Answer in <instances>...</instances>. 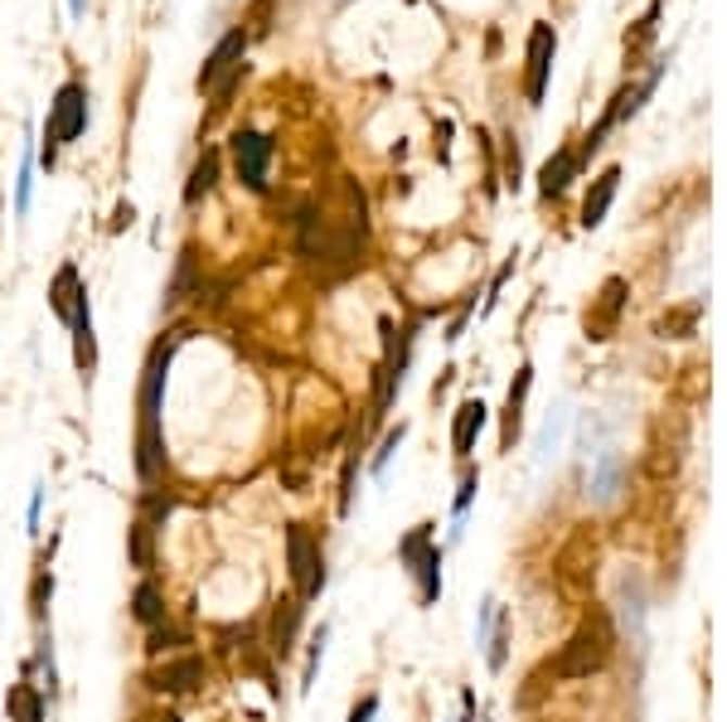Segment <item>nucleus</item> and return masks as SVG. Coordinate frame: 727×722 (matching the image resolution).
Instances as JSON below:
<instances>
[{"label": "nucleus", "instance_id": "obj_1", "mask_svg": "<svg viewBox=\"0 0 727 722\" xmlns=\"http://www.w3.org/2000/svg\"><path fill=\"white\" fill-rule=\"evenodd\" d=\"M175 340H161L145 359V373H141V389H137V476L145 485L165 476V373H170V359H175Z\"/></svg>", "mask_w": 727, "mask_h": 722}, {"label": "nucleus", "instance_id": "obj_2", "mask_svg": "<svg viewBox=\"0 0 727 722\" xmlns=\"http://www.w3.org/2000/svg\"><path fill=\"white\" fill-rule=\"evenodd\" d=\"M286 578H291V587H296L301 601H316L320 592H326V548H320V539L310 533L306 524H286Z\"/></svg>", "mask_w": 727, "mask_h": 722}, {"label": "nucleus", "instance_id": "obj_3", "mask_svg": "<svg viewBox=\"0 0 727 722\" xmlns=\"http://www.w3.org/2000/svg\"><path fill=\"white\" fill-rule=\"evenodd\" d=\"M82 127H88V88L82 83H64L49 102V127H44V170H54L59 145L78 141Z\"/></svg>", "mask_w": 727, "mask_h": 722}, {"label": "nucleus", "instance_id": "obj_4", "mask_svg": "<svg viewBox=\"0 0 727 722\" xmlns=\"http://www.w3.org/2000/svg\"><path fill=\"white\" fill-rule=\"evenodd\" d=\"M243 54H247V35H243V25H238V29H228V35L214 45V54L204 59L194 88H200L204 98H224V92H233L238 78H243Z\"/></svg>", "mask_w": 727, "mask_h": 722}, {"label": "nucleus", "instance_id": "obj_5", "mask_svg": "<svg viewBox=\"0 0 727 722\" xmlns=\"http://www.w3.org/2000/svg\"><path fill=\"white\" fill-rule=\"evenodd\" d=\"M607 655H611V635H607V625L601 621H587L582 631L567 641V650L558 655V659H548V674H558V679H577V674H591V669H601L607 664Z\"/></svg>", "mask_w": 727, "mask_h": 722}, {"label": "nucleus", "instance_id": "obj_6", "mask_svg": "<svg viewBox=\"0 0 727 722\" xmlns=\"http://www.w3.org/2000/svg\"><path fill=\"white\" fill-rule=\"evenodd\" d=\"M204 679H209V659L194 650H180V655H165V664H155L145 674V684H151V694L184 698V694H200Z\"/></svg>", "mask_w": 727, "mask_h": 722}, {"label": "nucleus", "instance_id": "obj_7", "mask_svg": "<svg viewBox=\"0 0 727 722\" xmlns=\"http://www.w3.org/2000/svg\"><path fill=\"white\" fill-rule=\"evenodd\" d=\"M301 621H306V601L296 592L291 596H277L272 611H267V635H263V650L272 659H291L296 655V641H301Z\"/></svg>", "mask_w": 727, "mask_h": 722}, {"label": "nucleus", "instance_id": "obj_8", "mask_svg": "<svg viewBox=\"0 0 727 722\" xmlns=\"http://www.w3.org/2000/svg\"><path fill=\"white\" fill-rule=\"evenodd\" d=\"M49 311H54L59 320H64L68 330H82L92 326V311H88V287H82L78 267L64 263L54 271V281H49Z\"/></svg>", "mask_w": 727, "mask_h": 722}, {"label": "nucleus", "instance_id": "obj_9", "mask_svg": "<svg viewBox=\"0 0 727 722\" xmlns=\"http://www.w3.org/2000/svg\"><path fill=\"white\" fill-rule=\"evenodd\" d=\"M228 151H233L238 180H243L253 194H263V190H267V165H272V136H263V131H238L233 141H228Z\"/></svg>", "mask_w": 727, "mask_h": 722}, {"label": "nucleus", "instance_id": "obj_10", "mask_svg": "<svg viewBox=\"0 0 727 722\" xmlns=\"http://www.w3.org/2000/svg\"><path fill=\"white\" fill-rule=\"evenodd\" d=\"M553 54H558V35H553V25H534V29H528V68H524V92H528V102H544Z\"/></svg>", "mask_w": 727, "mask_h": 722}, {"label": "nucleus", "instance_id": "obj_11", "mask_svg": "<svg viewBox=\"0 0 727 722\" xmlns=\"http://www.w3.org/2000/svg\"><path fill=\"white\" fill-rule=\"evenodd\" d=\"M35 659L25 664V674L15 679V684L5 688V713H10V722H44V688L35 684Z\"/></svg>", "mask_w": 727, "mask_h": 722}, {"label": "nucleus", "instance_id": "obj_12", "mask_svg": "<svg viewBox=\"0 0 727 722\" xmlns=\"http://www.w3.org/2000/svg\"><path fill=\"white\" fill-rule=\"evenodd\" d=\"M485 417H490V407H485L481 397H465V403L451 413V452L461 456V460L475 452V442H481Z\"/></svg>", "mask_w": 727, "mask_h": 722}, {"label": "nucleus", "instance_id": "obj_13", "mask_svg": "<svg viewBox=\"0 0 727 722\" xmlns=\"http://www.w3.org/2000/svg\"><path fill=\"white\" fill-rule=\"evenodd\" d=\"M534 389V364H519L514 383H509V397H505V427H500V446L505 452H514V436L519 427H524V397Z\"/></svg>", "mask_w": 727, "mask_h": 722}, {"label": "nucleus", "instance_id": "obj_14", "mask_svg": "<svg viewBox=\"0 0 727 722\" xmlns=\"http://www.w3.org/2000/svg\"><path fill=\"white\" fill-rule=\"evenodd\" d=\"M616 190H621V165H607V170L597 175V185L587 190V199H582V228H601Z\"/></svg>", "mask_w": 727, "mask_h": 722}, {"label": "nucleus", "instance_id": "obj_15", "mask_svg": "<svg viewBox=\"0 0 727 722\" xmlns=\"http://www.w3.org/2000/svg\"><path fill=\"white\" fill-rule=\"evenodd\" d=\"M621 485H626V460L616 452H601L597 470H591V499H597V505H611V499L621 495Z\"/></svg>", "mask_w": 727, "mask_h": 722}, {"label": "nucleus", "instance_id": "obj_16", "mask_svg": "<svg viewBox=\"0 0 727 722\" xmlns=\"http://www.w3.org/2000/svg\"><path fill=\"white\" fill-rule=\"evenodd\" d=\"M408 578L418 582V601H422V606H436V601H442V548H436V543H432L428 553H422L418 562H412Z\"/></svg>", "mask_w": 727, "mask_h": 722}, {"label": "nucleus", "instance_id": "obj_17", "mask_svg": "<svg viewBox=\"0 0 727 722\" xmlns=\"http://www.w3.org/2000/svg\"><path fill=\"white\" fill-rule=\"evenodd\" d=\"M131 621L145 625V631H151V625H161V621H170V611H165V592L155 587L151 578H141L137 592H131Z\"/></svg>", "mask_w": 727, "mask_h": 722}, {"label": "nucleus", "instance_id": "obj_18", "mask_svg": "<svg viewBox=\"0 0 727 722\" xmlns=\"http://www.w3.org/2000/svg\"><path fill=\"white\" fill-rule=\"evenodd\" d=\"M582 170V161H577V151H558L553 161L544 165V175H538V194L544 199H553V194H563L567 185H573V175Z\"/></svg>", "mask_w": 727, "mask_h": 722}, {"label": "nucleus", "instance_id": "obj_19", "mask_svg": "<svg viewBox=\"0 0 727 722\" xmlns=\"http://www.w3.org/2000/svg\"><path fill=\"white\" fill-rule=\"evenodd\" d=\"M127 558L137 572H151L155 568V529L145 524V519H131L127 529Z\"/></svg>", "mask_w": 727, "mask_h": 722}, {"label": "nucleus", "instance_id": "obj_20", "mask_svg": "<svg viewBox=\"0 0 727 722\" xmlns=\"http://www.w3.org/2000/svg\"><path fill=\"white\" fill-rule=\"evenodd\" d=\"M184 645H190V631H184V625H175V621H161V625H151V631H145V655H151V659L180 655Z\"/></svg>", "mask_w": 727, "mask_h": 722}, {"label": "nucleus", "instance_id": "obj_21", "mask_svg": "<svg viewBox=\"0 0 727 722\" xmlns=\"http://www.w3.org/2000/svg\"><path fill=\"white\" fill-rule=\"evenodd\" d=\"M218 185V151H204L200 165L190 170V185H184V204H200L204 194H214Z\"/></svg>", "mask_w": 727, "mask_h": 722}, {"label": "nucleus", "instance_id": "obj_22", "mask_svg": "<svg viewBox=\"0 0 727 722\" xmlns=\"http://www.w3.org/2000/svg\"><path fill=\"white\" fill-rule=\"evenodd\" d=\"M272 15H277V0H253V5H247V15H243L247 45H257V39L272 35Z\"/></svg>", "mask_w": 727, "mask_h": 722}, {"label": "nucleus", "instance_id": "obj_23", "mask_svg": "<svg viewBox=\"0 0 727 722\" xmlns=\"http://www.w3.org/2000/svg\"><path fill=\"white\" fill-rule=\"evenodd\" d=\"M475 490H481V470H471V466H465V470H461V485H456V499H451V519H456V533H461V519L471 515V505H475Z\"/></svg>", "mask_w": 727, "mask_h": 722}, {"label": "nucleus", "instance_id": "obj_24", "mask_svg": "<svg viewBox=\"0 0 727 722\" xmlns=\"http://www.w3.org/2000/svg\"><path fill=\"white\" fill-rule=\"evenodd\" d=\"M49 596H54V572H49V562H39L35 582H29V616H35V625H44V606Z\"/></svg>", "mask_w": 727, "mask_h": 722}, {"label": "nucleus", "instance_id": "obj_25", "mask_svg": "<svg viewBox=\"0 0 727 722\" xmlns=\"http://www.w3.org/2000/svg\"><path fill=\"white\" fill-rule=\"evenodd\" d=\"M654 15H660V5H650L646 15L636 20V35H626V64L630 59H640L650 49V39H654Z\"/></svg>", "mask_w": 727, "mask_h": 722}, {"label": "nucleus", "instance_id": "obj_26", "mask_svg": "<svg viewBox=\"0 0 727 722\" xmlns=\"http://www.w3.org/2000/svg\"><path fill=\"white\" fill-rule=\"evenodd\" d=\"M326 641H330V625H320V631L310 635L306 669H301V688H310V684H316V669H320V659H326Z\"/></svg>", "mask_w": 727, "mask_h": 722}, {"label": "nucleus", "instance_id": "obj_27", "mask_svg": "<svg viewBox=\"0 0 727 722\" xmlns=\"http://www.w3.org/2000/svg\"><path fill=\"white\" fill-rule=\"evenodd\" d=\"M141 509H145V524L151 529H161L165 519H170V509H175V495H141Z\"/></svg>", "mask_w": 727, "mask_h": 722}, {"label": "nucleus", "instance_id": "obj_28", "mask_svg": "<svg viewBox=\"0 0 727 722\" xmlns=\"http://www.w3.org/2000/svg\"><path fill=\"white\" fill-rule=\"evenodd\" d=\"M403 436H408V427H403V422H398V432H388V436H383L379 456H373V476H383V466L393 460V452H398V442H403Z\"/></svg>", "mask_w": 727, "mask_h": 722}, {"label": "nucleus", "instance_id": "obj_29", "mask_svg": "<svg viewBox=\"0 0 727 722\" xmlns=\"http://www.w3.org/2000/svg\"><path fill=\"white\" fill-rule=\"evenodd\" d=\"M379 718V694H364L355 708H349V722H373Z\"/></svg>", "mask_w": 727, "mask_h": 722}, {"label": "nucleus", "instance_id": "obj_30", "mask_svg": "<svg viewBox=\"0 0 727 722\" xmlns=\"http://www.w3.org/2000/svg\"><path fill=\"white\" fill-rule=\"evenodd\" d=\"M39 509H44V485H35L29 495V533H39Z\"/></svg>", "mask_w": 727, "mask_h": 722}, {"label": "nucleus", "instance_id": "obj_31", "mask_svg": "<svg viewBox=\"0 0 727 722\" xmlns=\"http://www.w3.org/2000/svg\"><path fill=\"white\" fill-rule=\"evenodd\" d=\"M165 722H184V718H165Z\"/></svg>", "mask_w": 727, "mask_h": 722}]
</instances>
